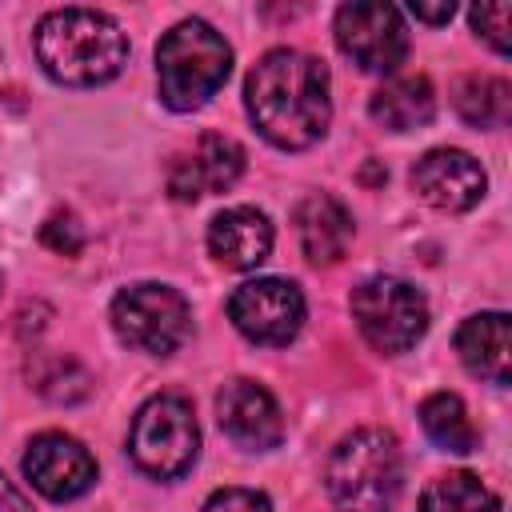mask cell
<instances>
[{
	"label": "cell",
	"mask_w": 512,
	"mask_h": 512,
	"mask_svg": "<svg viewBox=\"0 0 512 512\" xmlns=\"http://www.w3.org/2000/svg\"><path fill=\"white\" fill-rule=\"evenodd\" d=\"M416 512H500V500L476 472H448L424 488Z\"/></svg>",
	"instance_id": "ffe728a7"
},
{
	"label": "cell",
	"mask_w": 512,
	"mask_h": 512,
	"mask_svg": "<svg viewBox=\"0 0 512 512\" xmlns=\"http://www.w3.org/2000/svg\"><path fill=\"white\" fill-rule=\"evenodd\" d=\"M352 320L376 352L400 356L428 332V300L400 276H368L352 288Z\"/></svg>",
	"instance_id": "52a82bcc"
},
{
	"label": "cell",
	"mask_w": 512,
	"mask_h": 512,
	"mask_svg": "<svg viewBox=\"0 0 512 512\" xmlns=\"http://www.w3.org/2000/svg\"><path fill=\"white\" fill-rule=\"evenodd\" d=\"M216 420L224 436L248 452H268L284 440V416H280L276 396L264 384L244 380V376L228 380L216 392Z\"/></svg>",
	"instance_id": "7c38bea8"
},
{
	"label": "cell",
	"mask_w": 512,
	"mask_h": 512,
	"mask_svg": "<svg viewBox=\"0 0 512 512\" xmlns=\"http://www.w3.org/2000/svg\"><path fill=\"white\" fill-rule=\"evenodd\" d=\"M200 428L184 396H152L132 416L128 456L152 480H176L196 464Z\"/></svg>",
	"instance_id": "5b68a950"
},
{
	"label": "cell",
	"mask_w": 512,
	"mask_h": 512,
	"mask_svg": "<svg viewBox=\"0 0 512 512\" xmlns=\"http://www.w3.org/2000/svg\"><path fill=\"white\" fill-rule=\"evenodd\" d=\"M420 428H424V436H428L436 448H444V452L464 456V452L476 448V428H472L468 408H464V400H460L456 392H432V396L420 404Z\"/></svg>",
	"instance_id": "d6986e66"
},
{
	"label": "cell",
	"mask_w": 512,
	"mask_h": 512,
	"mask_svg": "<svg viewBox=\"0 0 512 512\" xmlns=\"http://www.w3.org/2000/svg\"><path fill=\"white\" fill-rule=\"evenodd\" d=\"M452 104L472 128H504L512 116V88L500 76H464L452 92Z\"/></svg>",
	"instance_id": "ac0fdd59"
},
{
	"label": "cell",
	"mask_w": 512,
	"mask_h": 512,
	"mask_svg": "<svg viewBox=\"0 0 512 512\" xmlns=\"http://www.w3.org/2000/svg\"><path fill=\"white\" fill-rule=\"evenodd\" d=\"M412 188L424 204L440 212H468L484 200L488 176L464 148H432L412 164Z\"/></svg>",
	"instance_id": "8fae6325"
},
{
	"label": "cell",
	"mask_w": 512,
	"mask_h": 512,
	"mask_svg": "<svg viewBox=\"0 0 512 512\" xmlns=\"http://www.w3.org/2000/svg\"><path fill=\"white\" fill-rule=\"evenodd\" d=\"M228 316H232L236 332L248 336L252 344L280 348V344L296 340V332L304 328V296L284 276H256L232 292Z\"/></svg>",
	"instance_id": "9c48e42d"
},
{
	"label": "cell",
	"mask_w": 512,
	"mask_h": 512,
	"mask_svg": "<svg viewBox=\"0 0 512 512\" xmlns=\"http://www.w3.org/2000/svg\"><path fill=\"white\" fill-rule=\"evenodd\" d=\"M456 352L460 364L488 380L508 384L512 380V324L504 312H476L456 328Z\"/></svg>",
	"instance_id": "9a60e30c"
},
{
	"label": "cell",
	"mask_w": 512,
	"mask_h": 512,
	"mask_svg": "<svg viewBox=\"0 0 512 512\" xmlns=\"http://www.w3.org/2000/svg\"><path fill=\"white\" fill-rule=\"evenodd\" d=\"M232 72V48L208 20H180L156 44V84L172 112L204 108Z\"/></svg>",
	"instance_id": "3957f363"
},
{
	"label": "cell",
	"mask_w": 512,
	"mask_h": 512,
	"mask_svg": "<svg viewBox=\"0 0 512 512\" xmlns=\"http://www.w3.org/2000/svg\"><path fill=\"white\" fill-rule=\"evenodd\" d=\"M24 476L48 500H76L96 484V460L68 432H40L24 452Z\"/></svg>",
	"instance_id": "30bf717a"
},
{
	"label": "cell",
	"mask_w": 512,
	"mask_h": 512,
	"mask_svg": "<svg viewBox=\"0 0 512 512\" xmlns=\"http://www.w3.org/2000/svg\"><path fill=\"white\" fill-rule=\"evenodd\" d=\"M472 20V32L492 48V52H508V20H512V8L508 4H476L468 12Z\"/></svg>",
	"instance_id": "44dd1931"
},
{
	"label": "cell",
	"mask_w": 512,
	"mask_h": 512,
	"mask_svg": "<svg viewBox=\"0 0 512 512\" xmlns=\"http://www.w3.org/2000/svg\"><path fill=\"white\" fill-rule=\"evenodd\" d=\"M368 112L388 132H412L424 128L436 116V88L428 76H392L380 84L368 100Z\"/></svg>",
	"instance_id": "e0dca14e"
},
{
	"label": "cell",
	"mask_w": 512,
	"mask_h": 512,
	"mask_svg": "<svg viewBox=\"0 0 512 512\" xmlns=\"http://www.w3.org/2000/svg\"><path fill=\"white\" fill-rule=\"evenodd\" d=\"M244 172V148L232 136L204 132L188 156H176L168 168V192L176 200H200L208 192H224Z\"/></svg>",
	"instance_id": "4fadbf2b"
},
{
	"label": "cell",
	"mask_w": 512,
	"mask_h": 512,
	"mask_svg": "<svg viewBox=\"0 0 512 512\" xmlns=\"http://www.w3.org/2000/svg\"><path fill=\"white\" fill-rule=\"evenodd\" d=\"M208 252L224 268H236V272H248L256 264H264L268 252H272V224H268V216L260 208H248V204L216 212L212 224H208Z\"/></svg>",
	"instance_id": "5bb4252c"
},
{
	"label": "cell",
	"mask_w": 512,
	"mask_h": 512,
	"mask_svg": "<svg viewBox=\"0 0 512 512\" xmlns=\"http://www.w3.org/2000/svg\"><path fill=\"white\" fill-rule=\"evenodd\" d=\"M296 240L304 248V256L312 264H336L348 252L352 240V216L348 208L328 196V192H312L296 204Z\"/></svg>",
	"instance_id": "2e32d148"
},
{
	"label": "cell",
	"mask_w": 512,
	"mask_h": 512,
	"mask_svg": "<svg viewBox=\"0 0 512 512\" xmlns=\"http://www.w3.org/2000/svg\"><path fill=\"white\" fill-rule=\"evenodd\" d=\"M116 336L148 356H172L192 336V308L172 284L140 280L112 296Z\"/></svg>",
	"instance_id": "8992f818"
},
{
	"label": "cell",
	"mask_w": 512,
	"mask_h": 512,
	"mask_svg": "<svg viewBox=\"0 0 512 512\" xmlns=\"http://www.w3.org/2000/svg\"><path fill=\"white\" fill-rule=\"evenodd\" d=\"M0 512H32V504L24 500V492L0 472Z\"/></svg>",
	"instance_id": "cb8c5ba5"
},
{
	"label": "cell",
	"mask_w": 512,
	"mask_h": 512,
	"mask_svg": "<svg viewBox=\"0 0 512 512\" xmlns=\"http://www.w3.org/2000/svg\"><path fill=\"white\" fill-rule=\"evenodd\" d=\"M332 32H336L340 52L356 68L376 72V76H392L408 56V28L392 4H376V0L340 4Z\"/></svg>",
	"instance_id": "ba28073f"
},
{
	"label": "cell",
	"mask_w": 512,
	"mask_h": 512,
	"mask_svg": "<svg viewBox=\"0 0 512 512\" xmlns=\"http://www.w3.org/2000/svg\"><path fill=\"white\" fill-rule=\"evenodd\" d=\"M324 484L340 512H388L404 484L396 436L384 428L348 432L328 456Z\"/></svg>",
	"instance_id": "277c9868"
},
{
	"label": "cell",
	"mask_w": 512,
	"mask_h": 512,
	"mask_svg": "<svg viewBox=\"0 0 512 512\" xmlns=\"http://www.w3.org/2000/svg\"><path fill=\"white\" fill-rule=\"evenodd\" d=\"M36 60L40 68L68 88H92L120 76L128 60L124 28L96 8H56L36 24Z\"/></svg>",
	"instance_id": "7a4b0ae2"
},
{
	"label": "cell",
	"mask_w": 512,
	"mask_h": 512,
	"mask_svg": "<svg viewBox=\"0 0 512 512\" xmlns=\"http://www.w3.org/2000/svg\"><path fill=\"white\" fill-rule=\"evenodd\" d=\"M40 240H44L48 248L64 252V256L80 252V244H84V236H80V228H76V220H72V216H52V220L40 228Z\"/></svg>",
	"instance_id": "603a6c76"
},
{
	"label": "cell",
	"mask_w": 512,
	"mask_h": 512,
	"mask_svg": "<svg viewBox=\"0 0 512 512\" xmlns=\"http://www.w3.org/2000/svg\"><path fill=\"white\" fill-rule=\"evenodd\" d=\"M244 104L256 132L268 144L284 152L312 148L332 120L328 68L308 52L272 48L252 64L244 84Z\"/></svg>",
	"instance_id": "6da1fadb"
},
{
	"label": "cell",
	"mask_w": 512,
	"mask_h": 512,
	"mask_svg": "<svg viewBox=\"0 0 512 512\" xmlns=\"http://www.w3.org/2000/svg\"><path fill=\"white\" fill-rule=\"evenodd\" d=\"M452 12H456V8H452L448 0H444V4H412V16L424 20V24H448Z\"/></svg>",
	"instance_id": "d4e9b609"
},
{
	"label": "cell",
	"mask_w": 512,
	"mask_h": 512,
	"mask_svg": "<svg viewBox=\"0 0 512 512\" xmlns=\"http://www.w3.org/2000/svg\"><path fill=\"white\" fill-rule=\"evenodd\" d=\"M200 512H272V504L256 488H220L204 500Z\"/></svg>",
	"instance_id": "7402d4cb"
}]
</instances>
